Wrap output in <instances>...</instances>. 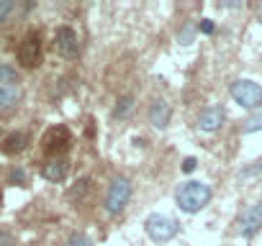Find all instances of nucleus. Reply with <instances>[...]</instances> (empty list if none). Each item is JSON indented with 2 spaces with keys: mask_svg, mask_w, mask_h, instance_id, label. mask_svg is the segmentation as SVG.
<instances>
[{
  "mask_svg": "<svg viewBox=\"0 0 262 246\" xmlns=\"http://www.w3.org/2000/svg\"><path fill=\"white\" fill-rule=\"evenodd\" d=\"M175 200H178V205H180L185 213H198L203 205H208V200H211V187L203 185V182H185V185L175 192Z\"/></svg>",
  "mask_w": 262,
  "mask_h": 246,
  "instance_id": "f257e3e1",
  "label": "nucleus"
},
{
  "mask_svg": "<svg viewBox=\"0 0 262 246\" xmlns=\"http://www.w3.org/2000/svg\"><path fill=\"white\" fill-rule=\"evenodd\" d=\"M70 144H72V134H70L67 126H52V129L41 136V149H44V154H49V157H54V159H59V154H64V152L70 149Z\"/></svg>",
  "mask_w": 262,
  "mask_h": 246,
  "instance_id": "f03ea898",
  "label": "nucleus"
},
{
  "mask_svg": "<svg viewBox=\"0 0 262 246\" xmlns=\"http://www.w3.org/2000/svg\"><path fill=\"white\" fill-rule=\"evenodd\" d=\"M231 97L242 108L252 110V108H259L262 105V87L257 82H252V80H239V82L231 85Z\"/></svg>",
  "mask_w": 262,
  "mask_h": 246,
  "instance_id": "7ed1b4c3",
  "label": "nucleus"
},
{
  "mask_svg": "<svg viewBox=\"0 0 262 246\" xmlns=\"http://www.w3.org/2000/svg\"><path fill=\"white\" fill-rule=\"evenodd\" d=\"M18 62L24 64V67H36L39 62H41V36L36 34V31H29L24 39H21V44H18Z\"/></svg>",
  "mask_w": 262,
  "mask_h": 246,
  "instance_id": "20e7f679",
  "label": "nucleus"
},
{
  "mask_svg": "<svg viewBox=\"0 0 262 246\" xmlns=\"http://www.w3.org/2000/svg\"><path fill=\"white\" fill-rule=\"evenodd\" d=\"M128 198H131V185H128V180H123V177L113 180L111 187H108V195H105V210H108V213H121V210L126 208Z\"/></svg>",
  "mask_w": 262,
  "mask_h": 246,
  "instance_id": "39448f33",
  "label": "nucleus"
},
{
  "mask_svg": "<svg viewBox=\"0 0 262 246\" xmlns=\"http://www.w3.org/2000/svg\"><path fill=\"white\" fill-rule=\"evenodd\" d=\"M147 233L155 238V241H170L175 233H178V220L170 218V215H149L147 218Z\"/></svg>",
  "mask_w": 262,
  "mask_h": 246,
  "instance_id": "423d86ee",
  "label": "nucleus"
},
{
  "mask_svg": "<svg viewBox=\"0 0 262 246\" xmlns=\"http://www.w3.org/2000/svg\"><path fill=\"white\" fill-rule=\"evenodd\" d=\"M54 46H57V52L62 54V57H67V59H72V57H77V52H80V41H77V34L70 29V26H62V29H57V36H54Z\"/></svg>",
  "mask_w": 262,
  "mask_h": 246,
  "instance_id": "0eeeda50",
  "label": "nucleus"
},
{
  "mask_svg": "<svg viewBox=\"0 0 262 246\" xmlns=\"http://www.w3.org/2000/svg\"><path fill=\"white\" fill-rule=\"evenodd\" d=\"M259 228H262V203H254L239 215V233L254 236Z\"/></svg>",
  "mask_w": 262,
  "mask_h": 246,
  "instance_id": "6e6552de",
  "label": "nucleus"
},
{
  "mask_svg": "<svg viewBox=\"0 0 262 246\" xmlns=\"http://www.w3.org/2000/svg\"><path fill=\"white\" fill-rule=\"evenodd\" d=\"M41 175L49 182H62L67 177V162L64 159H49V162L41 164Z\"/></svg>",
  "mask_w": 262,
  "mask_h": 246,
  "instance_id": "1a4fd4ad",
  "label": "nucleus"
},
{
  "mask_svg": "<svg viewBox=\"0 0 262 246\" xmlns=\"http://www.w3.org/2000/svg\"><path fill=\"white\" fill-rule=\"evenodd\" d=\"M170 120V105L165 100H155V105L149 108V123L157 129H165Z\"/></svg>",
  "mask_w": 262,
  "mask_h": 246,
  "instance_id": "9d476101",
  "label": "nucleus"
},
{
  "mask_svg": "<svg viewBox=\"0 0 262 246\" xmlns=\"http://www.w3.org/2000/svg\"><path fill=\"white\" fill-rule=\"evenodd\" d=\"M221 120H224V110H221V108H208V110L201 113L198 126H201L203 131H216V129L221 126Z\"/></svg>",
  "mask_w": 262,
  "mask_h": 246,
  "instance_id": "9b49d317",
  "label": "nucleus"
},
{
  "mask_svg": "<svg viewBox=\"0 0 262 246\" xmlns=\"http://www.w3.org/2000/svg\"><path fill=\"white\" fill-rule=\"evenodd\" d=\"M24 149H26V134H11V136L3 139V144H0V152L8 154V157H13Z\"/></svg>",
  "mask_w": 262,
  "mask_h": 246,
  "instance_id": "f8f14e48",
  "label": "nucleus"
},
{
  "mask_svg": "<svg viewBox=\"0 0 262 246\" xmlns=\"http://www.w3.org/2000/svg\"><path fill=\"white\" fill-rule=\"evenodd\" d=\"M18 97H21L18 85H13V87H0V113L13 110L16 103H18Z\"/></svg>",
  "mask_w": 262,
  "mask_h": 246,
  "instance_id": "ddd939ff",
  "label": "nucleus"
},
{
  "mask_svg": "<svg viewBox=\"0 0 262 246\" xmlns=\"http://www.w3.org/2000/svg\"><path fill=\"white\" fill-rule=\"evenodd\" d=\"M18 85V72L13 67H0V87H13Z\"/></svg>",
  "mask_w": 262,
  "mask_h": 246,
  "instance_id": "4468645a",
  "label": "nucleus"
},
{
  "mask_svg": "<svg viewBox=\"0 0 262 246\" xmlns=\"http://www.w3.org/2000/svg\"><path fill=\"white\" fill-rule=\"evenodd\" d=\"M67 246H93V241H90L88 236H82V233H75V236L67 241Z\"/></svg>",
  "mask_w": 262,
  "mask_h": 246,
  "instance_id": "2eb2a0df",
  "label": "nucleus"
},
{
  "mask_svg": "<svg viewBox=\"0 0 262 246\" xmlns=\"http://www.w3.org/2000/svg\"><path fill=\"white\" fill-rule=\"evenodd\" d=\"M131 105H134V100H131V97H123V100H121V105L116 108V115H118V118H123V115L131 110Z\"/></svg>",
  "mask_w": 262,
  "mask_h": 246,
  "instance_id": "dca6fc26",
  "label": "nucleus"
},
{
  "mask_svg": "<svg viewBox=\"0 0 262 246\" xmlns=\"http://www.w3.org/2000/svg\"><path fill=\"white\" fill-rule=\"evenodd\" d=\"M11 8H13L11 0H0V21H6V16L11 13Z\"/></svg>",
  "mask_w": 262,
  "mask_h": 246,
  "instance_id": "f3484780",
  "label": "nucleus"
},
{
  "mask_svg": "<svg viewBox=\"0 0 262 246\" xmlns=\"http://www.w3.org/2000/svg\"><path fill=\"white\" fill-rule=\"evenodd\" d=\"M183 169H185V172H193V169H195V159H185V162H183Z\"/></svg>",
  "mask_w": 262,
  "mask_h": 246,
  "instance_id": "a211bd4d",
  "label": "nucleus"
},
{
  "mask_svg": "<svg viewBox=\"0 0 262 246\" xmlns=\"http://www.w3.org/2000/svg\"><path fill=\"white\" fill-rule=\"evenodd\" d=\"M11 180H13V182H24V172H21V169H13V172H11Z\"/></svg>",
  "mask_w": 262,
  "mask_h": 246,
  "instance_id": "6ab92c4d",
  "label": "nucleus"
},
{
  "mask_svg": "<svg viewBox=\"0 0 262 246\" xmlns=\"http://www.w3.org/2000/svg\"><path fill=\"white\" fill-rule=\"evenodd\" d=\"M203 31H206V34H211V31H213V23H208V21H206V23H203Z\"/></svg>",
  "mask_w": 262,
  "mask_h": 246,
  "instance_id": "aec40b11",
  "label": "nucleus"
},
{
  "mask_svg": "<svg viewBox=\"0 0 262 246\" xmlns=\"http://www.w3.org/2000/svg\"><path fill=\"white\" fill-rule=\"evenodd\" d=\"M0 246H8V243H6V241H0Z\"/></svg>",
  "mask_w": 262,
  "mask_h": 246,
  "instance_id": "412c9836",
  "label": "nucleus"
}]
</instances>
